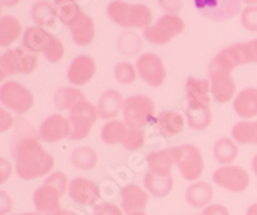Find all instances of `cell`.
<instances>
[{"label":"cell","mask_w":257,"mask_h":215,"mask_svg":"<svg viewBox=\"0 0 257 215\" xmlns=\"http://www.w3.org/2000/svg\"><path fill=\"white\" fill-rule=\"evenodd\" d=\"M17 173L22 179L31 180L44 177L54 166V160L35 138L21 139L15 148Z\"/></svg>","instance_id":"cell-1"},{"label":"cell","mask_w":257,"mask_h":215,"mask_svg":"<svg viewBox=\"0 0 257 215\" xmlns=\"http://www.w3.org/2000/svg\"><path fill=\"white\" fill-rule=\"evenodd\" d=\"M108 17L122 27L147 29L152 22V12L144 4H127L125 2H112L107 8Z\"/></svg>","instance_id":"cell-2"},{"label":"cell","mask_w":257,"mask_h":215,"mask_svg":"<svg viewBox=\"0 0 257 215\" xmlns=\"http://www.w3.org/2000/svg\"><path fill=\"white\" fill-rule=\"evenodd\" d=\"M38 66V57L32 50L20 47L11 49L0 58V79L15 74H31Z\"/></svg>","instance_id":"cell-3"},{"label":"cell","mask_w":257,"mask_h":215,"mask_svg":"<svg viewBox=\"0 0 257 215\" xmlns=\"http://www.w3.org/2000/svg\"><path fill=\"white\" fill-rule=\"evenodd\" d=\"M123 118L130 128H138L148 125L155 116V106L152 100L146 95H133L123 102Z\"/></svg>","instance_id":"cell-4"},{"label":"cell","mask_w":257,"mask_h":215,"mask_svg":"<svg viewBox=\"0 0 257 215\" xmlns=\"http://www.w3.org/2000/svg\"><path fill=\"white\" fill-rule=\"evenodd\" d=\"M99 116V110L89 103L88 100H84L77 104L71 111L68 121L71 124V134L68 138L72 141H80L89 136L91 125L94 124Z\"/></svg>","instance_id":"cell-5"},{"label":"cell","mask_w":257,"mask_h":215,"mask_svg":"<svg viewBox=\"0 0 257 215\" xmlns=\"http://www.w3.org/2000/svg\"><path fill=\"white\" fill-rule=\"evenodd\" d=\"M173 157L181 175L187 180H196L203 171V159L196 146L184 145L173 148Z\"/></svg>","instance_id":"cell-6"},{"label":"cell","mask_w":257,"mask_h":215,"mask_svg":"<svg viewBox=\"0 0 257 215\" xmlns=\"http://www.w3.org/2000/svg\"><path fill=\"white\" fill-rule=\"evenodd\" d=\"M184 30V22L175 15H165L153 26L144 29L143 35L149 43L162 45L169 43L174 36L179 35Z\"/></svg>","instance_id":"cell-7"},{"label":"cell","mask_w":257,"mask_h":215,"mask_svg":"<svg viewBox=\"0 0 257 215\" xmlns=\"http://www.w3.org/2000/svg\"><path fill=\"white\" fill-rule=\"evenodd\" d=\"M0 99L7 109L12 110L18 115L29 111L34 104L31 91L17 81H8L2 85Z\"/></svg>","instance_id":"cell-8"},{"label":"cell","mask_w":257,"mask_h":215,"mask_svg":"<svg viewBox=\"0 0 257 215\" xmlns=\"http://www.w3.org/2000/svg\"><path fill=\"white\" fill-rule=\"evenodd\" d=\"M194 6L212 21H226L237 15L240 3L237 0H196Z\"/></svg>","instance_id":"cell-9"},{"label":"cell","mask_w":257,"mask_h":215,"mask_svg":"<svg viewBox=\"0 0 257 215\" xmlns=\"http://www.w3.org/2000/svg\"><path fill=\"white\" fill-rule=\"evenodd\" d=\"M213 182L217 186L231 192L239 193L244 191L249 184L248 173L240 166H224L213 173Z\"/></svg>","instance_id":"cell-10"},{"label":"cell","mask_w":257,"mask_h":215,"mask_svg":"<svg viewBox=\"0 0 257 215\" xmlns=\"http://www.w3.org/2000/svg\"><path fill=\"white\" fill-rule=\"evenodd\" d=\"M137 70L139 72V76L151 86H160L166 77L164 63L160 57L153 53H146L139 57L137 62Z\"/></svg>","instance_id":"cell-11"},{"label":"cell","mask_w":257,"mask_h":215,"mask_svg":"<svg viewBox=\"0 0 257 215\" xmlns=\"http://www.w3.org/2000/svg\"><path fill=\"white\" fill-rule=\"evenodd\" d=\"M211 93L219 103H226L235 93V84L231 79L230 72L210 67Z\"/></svg>","instance_id":"cell-12"},{"label":"cell","mask_w":257,"mask_h":215,"mask_svg":"<svg viewBox=\"0 0 257 215\" xmlns=\"http://www.w3.org/2000/svg\"><path fill=\"white\" fill-rule=\"evenodd\" d=\"M61 193L48 184L39 187L34 193V203L40 215H61L63 210L59 205Z\"/></svg>","instance_id":"cell-13"},{"label":"cell","mask_w":257,"mask_h":215,"mask_svg":"<svg viewBox=\"0 0 257 215\" xmlns=\"http://www.w3.org/2000/svg\"><path fill=\"white\" fill-rule=\"evenodd\" d=\"M68 194L80 205H93L99 200L100 191L93 180L86 178H75L70 183Z\"/></svg>","instance_id":"cell-14"},{"label":"cell","mask_w":257,"mask_h":215,"mask_svg":"<svg viewBox=\"0 0 257 215\" xmlns=\"http://www.w3.org/2000/svg\"><path fill=\"white\" fill-rule=\"evenodd\" d=\"M39 134H40V138L48 143L68 138L71 134L70 121L61 115L49 116L47 120L43 121Z\"/></svg>","instance_id":"cell-15"},{"label":"cell","mask_w":257,"mask_h":215,"mask_svg":"<svg viewBox=\"0 0 257 215\" xmlns=\"http://www.w3.org/2000/svg\"><path fill=\"white\" fill-rule=\"evenodd\" d=\"M245 63H247V59H245L244 43H238V44L226 48V49L222 50L221 53L217 54L211 62L210 67L231 72L235 67L245 65Z\"/></svg>","instance_id":"cell-16"},{"label":"cell","mask_w":257,"mask_h":215,"mask_svg":"<svg viewBox=\"0 0 257 215\" xmlns=\"http://www.w3.org/2000/svg\"><path fill=\"white\" fill-rule=\"evenodd\" d=\"M95 74V62L88 56H79L73 59L68 68V80L73 85H85Z\"/></svg>","instance_id":"cell-17"},{"label":"cell","mask_w":257,"mask_h":215,"mask_svg":"<svg viewBox=\"0 0 257 215\" xmlns=\"http://www.w3.org/2000/svg\"><path fill=\"white\" fill-rule=\"evenodd\" d=\"M122 196V207L126 214L143 211L148 202V193L135 184H128L121 191Z\"/></svg>","instance_id":"cell-18"},{"label":"cell","mask_w":257,"mask_h":215,"mask_svg":"<svg viewBox=\"0 0 257 215\" xmlns=\"http://www.w3.org/2000/svg\"><path fill=\"white\" fill-rule=\"evenodd\" d=\"M71 34H72L73 42L77 45H85L90 44L93 42L94 35H95V29H94V22L88 15L80 12L72 24L70 25Z\"/></svg>","instance_id":"cell-19"},{"label":"cell","mask_w":257,"mask_h":215,"mask_svg":"<svg viewBox=\"0 0 257 215\" xmlns=\"http://www.w3.org/2000/svg\"><path fill=\"white\" fill-rule=\"evenodd\" d=\"M185 115H187L189 127L196 130L206 129L212 119L210 106L198 103V102H192V100H187Z\"/></svg>","instance_id":"cell-20"},{"label":"cell","mask_w":257,"mask_h":215,"mask_svg":"<svg viewBox=\"0 0 257 215\" xmlns=\"http://www.w3.org/2000/svg\"><path fill=\"white\" fill-rule=\"evenodd\" d=\"M32 20L41 27L47 30H56L58 27L59 17L52 6V2H39L34 4L31 9Z\"/></svg>","instance_id":"cell-21"},{"label":"cell","mask_w":257,"mask_h":215,"mask_svg":"<svg viewBox=\"0 0 257 215\" xmlns=\"http://www.w3.org/2000/svg\"><path fill=\"white\" fill-rule=\"evenodd\" d=\"M234 111L243 119L257 116V89L247 88L240 91L234 100Z\"/></svg>","instance_id":"cell-22"},{"label":"cell","mask_w":257,"mask_h":215,"mask_svg":"<svg viewBox=\"0 0 257 215\" xmlns=\"http://www.w3.org/2000/svg\"><path fill=\"white\" fill-rule=\"evenodd\" d=\"M54 36L50 35L47 30L38 26H31L26 30L24 35V45L27 49L36 52H45L53 42Z\"/></svg>","instance_id":"cell-23"},{"label":"cell","mask_w":257,"mask_h":215,"mask_svg":"<svg viewBox=\"0 0 257 215\" xmlns=\"http://www.w3.org/2000/svg\"><path fill=\"white\" fill-rule=\"evenodd\" d=\"M123 98L117 90H108L100 97L98 110L99 116L104 120L116 118L120 114L121 109H123Z\"/></svg>","instance_id":"cell-24"},{"label":"cell","mask_w":257,"mask_h":215,"mask_svg":"<svg viewBox=\"0 0 257 215\" xmlns=\"http://www.w3.org/2000/svg\"><path fill=\"white\" fill-rule=\"evenodd\" d=\"M147 162H148V166L151 169V173L169 177V175H171V166L174 164L173 151L161 150L152 152L147 157Z\"/></svg>","instance_id":"cell-25"},{"label":"cell","mask_w":257,"mask_h":215,"mask_svg":"<svg viewBox=\"0 0 257 215\" xmlns=\"http://www.w3.org/2000/svg\"><path fill=\"white\" fill-rule=\"evenodd\" d=\"M213 196L212 187L206 182L193 183L187 189V201L193 207L201 209L207 206Z\"/></svg>","instance_id":"cell-26"},{"label":"cell","mask_w":257,"mask_h":215,"mask_svg":"<svg viewBox=\"0 0 257 215\" xmlns=\"http://www.w3.org/2000/svg\"><path fill=\"white\" fill-rule=\"evenodd\" d=\"M157 127L164 136H176L184 128V119L179 112L164 111L157 118Z\"/></svg>","instance_id":"cell-27"},{"label":"cell","mask_w":257,"mask_h":215,"mask_svg":"<svg viewBox=\"0 0 257 215\" xmlns=\"http://www.w3.org/2000/svg\"><path fill=\"white\" fill-rule=\"evenodd\" d=\"M185 89H187V100L210 106V95H208L210 83H208V80L189 77L187 80Z\"/></svg>","instance_id":"cell-28"},{"label":"cell","mask_w":257,"mask_h":215,"mask_svg":"<svg viewBox=\"0 0 257 215\" xmlns=\"http://www.w3.org/2000/svg\"><path fill=\"white\" fill-rule=\"evenodd\" d=\"M144 186L148 189L149 193H152L156 197H164L173 189V177L171 175L164 177V175H158L149 171L144 177Z\"/></svg>","instance_id":"cell-29"},{"label":"cell","mask_w":257,"mask_h":215,"mask_svg":"<svg viewBox=\"0 0 257 215\" xmlns=\"http://www.w3.org/2000/svg\"><path fill=\"white\" fill-rule=\"evenodd\" d=\"M86 100L84 93L79 89L75 88H61L57 90L54 95V103L57 109L64 111V110H70L72 111L79 103Z\"/></svg>","instance_id":"cell-30"},{"label":"cell","mask_w":257,"mask_h":215,"mask_svg":"<svg viewBox=\"0 0 257 215\" xmlns=\"http://www.w3.org/2000/svg\"><path fill=\"white\" fill-rule=\"evenodd\" d=\"M21 24L13 16H4L0 20V45L8 47L21 34Z\"/></svg>","instance_id":"cell-31"},{"label":"cell","mask_w":257,"mask_h":215,"mask_svg":"<svg viewBox=\"0 0 257 215\" xmlns=\"http://www.w3.org/2000/svg\"><path fill=\"white\" fill-rule=\"evenodd\" d=\"M71 161L73 162V165L81 170H90L96 165L98 156L93 148L79 147L71 153Z\"/></svg>","instance_id":"cell-32"},{"label":"cell","mask_w":257,"mask_h":215,"mask_svg":"<svg viewBox=\"0 0 257 215\" xmlns=\"http://www.w3.org/2000/svg\"><path fill=\"white\" fill-rule=\"evenodd\" d=\"M127 128L121 121H109L103 127L102 139L107 145H116V143H123L126 137Z\"/></svg>","instance_id":"cell-33"},{"label":"cell","mask_w":257,"mask_h":215,"mask_svg":"<svg viewBox=\"0 0 257 215\" xmlns=\"http://www.w3.org/2000/svg\"><path fill=\"white\" fill-rule=\"evenodd\" d=\"M52 6L58 15L59 20L68 26L81 12L79 6L72 0H57V2H52Z\"/></svg>","instance_id":"cell-34"},{"label":"cell","mask_w":257,"mask_h":215,"mask_svg":"<svg viewBox=\"0 0 257 215\" xmlns=\"http://www.w3.org/2000/svg\"><path fill=\"white\" fill-rule=\"evenodd\" d=\"M238 147L231 139L221 138L215 143L213 147V155L216 160L222 164H229L237 157Z\"/></svg>","instance_id":"cell-35"},{"label":"cell","mask_w":257,"mask_h":215,"mask_svg":"<svg viewBox=\"0 0 257 215\" xmlns=\"http://www.w3.org/2000/svg\"><path fill=\"white\" fill-rule=\"evenodd\" d=\"M231 136H233L234 141L240 143V145L253 143V123H238V124L234 125L233 129H231Z\"/></svg>","instance_id":"cell-36"},{"label":"cell","mask_w":257,"mask_h":215,"mask_svg":"<svg viewBox=\"0 0 257 215\" xmlns=\"http://www.w3.org/2000/svg\"><path fill=\"white\" fill-rule=\"evenodd\" d=\"M144 143V133L143 130L138 128H128L126 132V137L123 139V147L128 151H135L143 146Z\"/></svg>","instance_id":"cell-37"},{"label":"cell","mask_w":257,"mask_h":215,"mask_svg":"<svg viewBox=\"0 0 257 215\" xmlns=\"http://www.w3.org/2000/svg\"><path fill=\"white\" fill-rule=\"evenodd\" d=\"M114 76L121 84H132L137 79V71L132 63L122 62L114 67Z\"/></svg>","instance_id":"cell-38"},{"label":"cell","mask_w":257,"mask_h":215,"mask_svg":"<svg viewBox=\"0 0 257 215\" xmlns=\"http://www.w3.org/2000/svg\"><path fill=\"white\" fill-rule=\"evenodd\" d=\"M67 177H66L62 171H56V173H53L50 177L47 178L44 184L52 186L53 188H56L57 191L61 193V196H63V194L66 193V191H67Z\"/></svg>","instance_id":"cell-39"},{"label":"cell","mask_w":257,"mask_h":215,"mask_svg":"<svg viewBox=\"0 0 257 215\" xmlns=\"http://www.w3.org/2000/svg\"><path fill=\"white\" fill-rule=\"evenodd\" d=\"M63 53H64L63 44H62L59 39H56V38L53 39V42L50 43V45L47 48V50L44 52L47 59L52 63L61 61V58L63 57Z\"/></svg>","instance_id":"cell-40"},{"label":"cell","mask_w":257,"mask_h":215,"mask_svg":"<svg viewBox=\"0 0 257 215\" xmlns=\"http://www.w3.org/2000/svg\"><path fill=\"white\" fill-rule=\"evenodd\" d=\"M242 25L249 31L257 33V6L247 7L242 12Z\"/></svg>","instance_id":"cell-41"},{"label":"cell","mask_w":257,"mask_h":215,"mask_svg":"<svg viewBox=\"0 0 257 215\" xmlns=\"http://www.w3.org/2000/svg\"><path fill=\"white\" fill-rule=\"evenodd\" d=\"M94 215H123L122 211L114 203H100L94 210Z\"/></svg>","instance_id":"cell-42"},{"label":"cell","mask_w":257,"mask_h":215,"mask_svg":"<svg viewBox=\"0 0 257 215\" xmlns=\"http://www.w3.org/2000/svg\"><path fill=\"white\" fill-rule=\"evenodd\" d=\"M247 63H257V39L249 43H244Z\"/></svg>","instance_id":"cell-43"},{"label":"cell","mask_w":257,"mask_h":215,"mask_svg":"<svg viewBox=\"0 0 257 215\" xmlns=\"http://www.w3.org/2000/svg\"><path fill=\"white\" fill-rule=\"evenodd\" d=\"M202 215H230L228 209L222 205H208L203 209Z\"/></svg>","instance_id":"cell-44"},{"label":"cell","mask_w":257,"mask_h":215,"mask_svg":"<svg viewBox=\"0 0 257 215\" xmlns=\"http://www.w3.org/2000/svg\"><path fill=\"white\" fill-rule=\"evenodd\" d=\"M13 125V118L6 110H0V130L7 132Z\"/></svg>","instance_id":"cell-45"},{"label":"cell","mask_w":257,"mask_h":215,"mask_svg":"<svg viewBox=\"0 0 257 215\" xmlns=\"http://www.w3.org/2000/svg\"><path fill=\"white\" fill-rule=\"evenodd\" d=\"M247 215H257V203H253V205H251V206L247 209V212H245Z\"/></svg>","instance_id":"cell-46"},{"label":"cell","mask_w":257,"mask_h":215,"mask_svg":"<svg viewBox=\"0 0 257 215\" xmlns=\"http://www.w3.org/2000/svg\"><path fill=\"white\" fill-rule=\"evenodd\" d=\"M252 169H253V173L257 175V155L252 159Z\"/></svg>","instance_id":"cell-47"},{"label":"cell","mask_w":257,"mask_h":215,"mask_svg":"<svg viewBox=\"0 0 257 215\" xmlns=\"http://www.w3.org/2000/svg\"><path fill=\"white\" fill-rule=\"evenodd\" d=\"M253 129H254L253 145H257V121H253Z\"/></svg>","instance_id":"cell-48"},{"label":"cell","mask_w":257,"mask_h":215,"mask_svg":"<svg viewBox=\"0 0 257 215\" xmlns=\"http://www.w3.org/2000/svg\"><path fill=\"white\" fill-rule=\"evenodd\" d=\"M61 215H77L75 211H71V210H63Z\"/></svg>","instance_id":"cell-49"},{"label":"cell","mask_w":257,"mask_h":215,"mask_svg":"<svg viewBox=\"0 0 257 215\" xmlns=\"http://www.w3.org/2000/svg\"><path fill=\"white\" fill-rule=\"evenodd\" d=\"M132 215H146V214H144L143 211H139V212H134V214H132Z\"/></svg>","instance_id":"cell-50"},{"label":"cell","mask_w":257,"mask_h":215,"mask_svg":"<svg viewBox=\"0 0 257 215\" xmlns=\"http://www.w3.org/2000/svg\"><path fill=\"white\" fill-rule=\"evenodd\" d=\"M21 215H40V214H35V212H27V214H21Z\"/></svg>","instance_id":"cell-51"}]
</instances>
